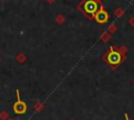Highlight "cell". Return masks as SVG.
Instances as JSON below:
<instances>
[{"mask_svg": "<svg viewBox=\"0 0 134 120\" xmlns=\"http://www.w3.org/2000/svg\"><path fill=\"white\" fill-rule=\"evenodd\" d=\"M102 58H103V61L107 65H109L113 69H116L125 61L126 56L122 55L119 52V50H118V48L116 46H110L109 49H108V51L103 55Z\"/></svg>", "mask_w": 134, "mask_h": 120, "instance_id": "obj_1", "label": "cell"}, {"mask_svg": "<svg viewBox=\"0 0 134 120\" xmlns=\"http://www.w3.org/2000/svg\"><path fill=\"white\" fill-rule=\"evenodd\" d=\"M103 5L102 2L96 0H82L77 5V9L89 20H93V16Z\"/></svg>", "mask_w": 134, "mask_h": 120, "instance_id": "obj_2", "label": "cell"}, {"mask_svg": "<svg viewBox=\"0 0 134 120\" xmlns=\"http://www.w3.org/2000/svg\"><path fill=\"white\" fill-rule=\"evenodd\" d=\"M16 96H17V100H16V102H15L14 105H13V110H14V112H15L16 114H18V115H23V114H25L26 111H27V104H26L25 101H23V100L21 99L19 89L16 90Z\"/></svg>", "mask_w": 134, "mask_h": 120, "instance_id": "obj_3", "label": "cell"}, {"mask_svg": "<svg viewBox=\"0 0 134 120\" xmlns=\"http://www.w3.org/2000/svg\"><path fill=\"white\" fill-rule=\"evenodd\" d=\"M93 20L98 24H105L109 21V14L105 9L104 5H102L99 7V9L95 13V15L93 16Z\"/></svg>", "mask_w": 134, "mask_h": 120, "instance_id": "obj_4", "label": "cell"}, {"mask_svg": "<svg viewBox=\"0 0 134 120\" xmlns=\"http://www.w3.org/2000/svg\"><path fill=\"white\" fill-rule=\"evenodd\" d=\"M99 40H100L103 43H108V42L111 40V33H109L107 30L104 31V32L99 35Z\"/></svg>", "mask_w": 134, "mask_h": 120, "instance_id": "obj_5", "label": "cell"}, {"mask_svg": "<svg viewBox=\"0 0 134 120\" xmlns=\"http://www.w3.org/2000/svg\"><path fill=\"white\" fill-rule=\"evenodd\" d=\"M44 103L42 102V101H40V100H38V101H36L35 102V104L32 105V109L36 111V112H42L43 110H44Z\"/></svg>", "mask_w": 134, "mask_h": 120, "instance_id": "obj_6", "label": "cell"}, {"mask_svg": "<svg viewBox=\"0 0 134 120\" xmlns=\"http://www.w3.org/2000/svg\"><path fill=\"white\" fill-rule=\"evenodd\" d=\"M124 15H125V9H124L122 7L118 6V7L115 8V10H114V16H115V18L119 19V18H121Z\"/></svg>", "mask_w": 134, "mask_h": 120, "instance_id": "obj_7", "label": "cell"}, {"mask_svg": "<svg viewBox=\"0 0 134 120\" xmlns=\"http://www.w3.org/2000/svg\"><path fill=\"white\" fill-rule=\"evenodd\" d=\"M16 59H17V62H18L19 64H23V63H25V61H26V55H25L24 53H19V54L16 56Z\"/></svg>", "mask_w": 134, "mask_h": 120, "instance_id": "obj_8", "label": "cell"}, {"mask_svg": "<svg viewBox=\"0 0 134 120\" xmlns=\"http://www.w3.org/2000/svg\"><path fill=\"white\" fill-rule=\"evenodd\" d=\"M107 31L109 32V33H115L116 31H117V26L114 24V23H111L109 26H108V28H107Z\"/></svg>", "mask_w": 134, "mask_h": 120, "instance_id": "obj_9", "label": "cell"}, {"mask_svg": "<svg viewBox=\"0 0 134 120\" xmlns=\"http://www.w3.org/2000/svg\"><path fill=\"white\" fill-rule=\"evenodd\" d=\"M65 21H66V18L64 17V15H59V16H57V18H55V22H57L59 25L64 24Z\"/></svg>", "mask_w": 134, "mask_h": 120, "instance_id": "obj_10", "label": "cell"}, {"mask_svg": "<svg viewBox=\"0 0 134 120\" xmlns=\"http://www.w3.org/2000/svg\"><path fill=\"white\" fill-rule=\"evenodd\" d=\"M9 118V114L6 111H0V119L1 120H7Z\"/></svg>", "mask_w": 134, "mask_h": 120, "instance_id": "obj_11", "label": "cell"}, {"mask_svg": "<svg viewBox=\"0 0 134 120\" xmlns=\"http://www.w3.org/2000/svg\"><path fill=\"white\" fill-rule=\"evenodd\" d=\"M118 48V50H119V52L122 54V55H127V53H128V48H127V46H125V45H121V46H119V47H117Z\"/></svg>", "mask_w": 134, "mask_h": 120, "instance_id": "obj_12", "label": "cell"}, {"mask_svg": "<svg viewBox=\"0 0 134 120\" xmlns=\"http://www.w3.org/2000/svg\"><path fill=\"white\" fill-rule=\"evenodd\" d=\"M129 24L134 27V16H132V17L129 19Z\"/></svg>", "mask_w": 134, "mask_h": 120, "instance_id": "obj_13", "label": "cell"}, {"mask_svg": "<svg viewBox=\"0 0 134 120\" xmlns=\"http://www.w3.org/2000/svg\"><path fill=\"white\" fill-rule=\"evenodd\" d=\"M125 119H126V120H131V119L129 118V116H128V114H125Z\"/></svg>", "mask_w": 134, "mask_h": 120, "instance_id": "obj_14", "label": "cell"}, {"mask_svg": "<svg viewBox=\"0 0 134 120\" xmlns=\"http://www.w3.org/2000/svg\"><path fill=\"white\" fill-rule=\"evenodd\" d=\"M46 1H47L48 3H53V2L55 1V0H46Z\"/></svg>", "mask_w": 134, "mask_h": 120, "instance_id": "obj_15", "label": "cell"}, {"mask_svg": "<svg viewBox=\"0 0 134 120\" xmlns=\"http://www.w3.org/2000/svg\"><path fill=\"white\" fill-rule=\"evenodd\" d=\"M7 120H15V119H13V118H8Z\"/></svg>", "mask_w": 134, "mask_h": 120, "instance_id": "obj_16", "label": "cell"}, {"mask_svg": "<svg viewBox=\"0 0 134 120\" xmlns=\"http://www.w3.org/2000/svg\"><path fill=\"white\" fill-rule=\"evenodd\" d=\"M96 1H99V2H102V0H96Z\"/></svg>", "mask_w": 134, "mask_h": 120, "instance_id": "obj_17", "label": "cell"}, {"mask_svg": "<svg viewBox=\"0 0 134 120\" xmlns=\"http://www.w3.org/2000/svg\"><path fill=\"white\" fill-rule=\"evenodd\" d=\"M69 120H75V119H69Z\"/></svg>", "mask_w": 134, "mask_h": 120, "instance_id": "obj_18", "label": "cell"}, {"mask_svg": "<svg viewBox=\"0 0 134 120\" xmlns=\"http://www.w3.org/2000/svg\"><path fill=\"white\" fill-rule=\"evenodd\" d=\"M0 62H1V56H0Z\"/></svg>", "mask_w": 134, "mask_h": 120, "instance_id": "obj_19", "label": "cell"}, {"mask_svg": "<svg viewBox=\"0 0 134 120\" xmlns=\"http://www.w3.org/2000/svg\"><path fill=\"white\" fill-rule=\"evenodd\" d=\"M0 1H1V0H0Z\"/></svg>", "mask_w": 134, "mask_h": 120, "instance_id": "obj_20", "label": "cell"}, {"mask_svg": "<svg viewBox=\"0 0 134 120\" xmlns=\"http://www.w3.org/2000/svg\"><path fill=\"white\" fill-rule=\"evenodd\" d=\"M1 1H2V0H1Z\"/></svg>", "mask_w": 134, "mask_h": 120, "instance_id": "obj_21", "label": "cell"}]
</instances>
